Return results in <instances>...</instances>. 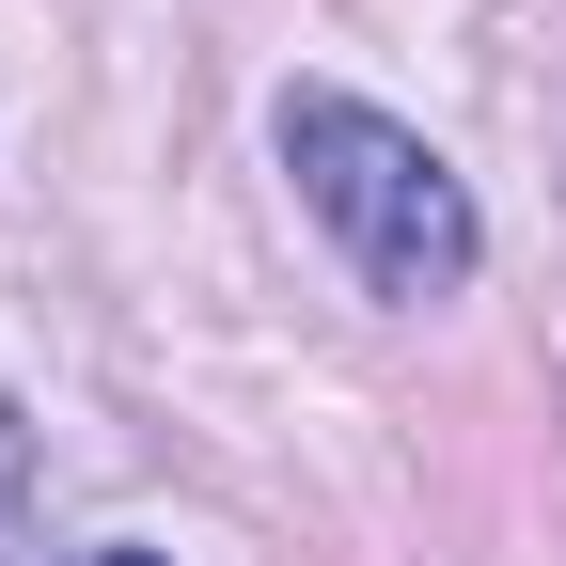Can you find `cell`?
I'll use <instances>...</instances> for the list:
<instances>
[{"mask_svg": "<svg viewBox=\"0 0 566 566\" xmlns=\"http://www.w3.org/2000/svg\"><path fill=\"white\" fill-rule=\"evenodd\" d=\"M283 174H300V205L346 237V268L378 283V300H457V283L488 268V221H472V189H457V158L441 142H409L394 111H363V95H331V80H300L283 95Z\"/></svg>", "mask_w": 566, "mask_h": 566, "instance_id": "6da1fadb", "label": "cell"}, {"mask_svg": "<svg viewBox=\"0 0 566 566\" xmlns=\"http://www.w3.org/2000/svg\"><path fill=\"white\" fill-rule=\"evenodd\" d=\"M17 488H32V424L0 409V520H17Z\"/></svg>", "mask_w": 566, "mask_h": 566, "instance_id": "7a4b0ae2", "label": "cell"}, {"mask_svg": "<svg viewBox=\"0 0 566 566\" xmlns=\"http://www.w3.org/2000/svg\"><path fill=\"white\" fill-rule=\"evenodd\" d=\"M80 566H158V551H80Z\"/></svg>", "mask_w": 566, "mask_h": 566, "instance_id": "3957f363", "label": "cell"}]
</instances>
